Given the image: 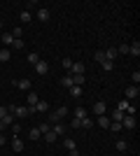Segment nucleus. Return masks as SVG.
Instances as JSON below:
<instances>
[{
	"label": "nucleus",
	"mask_w": 140,
	"mask_h": 156,
	"mask_svg": "<svg viewBox=\"0 0 140 156\" xmlns=\"http://www.w3.org/2000/svg\"><path fill=\"white\" fill-rule=\"evenodd\" d=\"M121 126L126 130H133L135 128V117H131V114H124V119H121Z\"/></svg>",
	"instance_id": "obj_1"
},
{
	"label": "nucleus",
	"mask_w": 140,
	"mask_h": 156,
	"mask_svg": "<svg viewBox=\"0 0 140 156\" xmlns=\"http://www.w3.org/2000/svg\"><path fill=\"white\" fill-rule=\"evenodd\" d=\"M140 96V89L135 84H131V86H126V100H135V98Z\"/></svg>",
	"instance_id": "obj_2"
},
{
	"label": "nucleus",
	"mask_w": 140,
	"mask_h": 156,
	"mask_svg": "<svg viewBox=\"0 0 140 156\" xmlns=\"http://www.w3.org/2000/svg\"><path fill=\"white\" fill-rule=\"evenodd\" d=\"M35 72H38V75H47V72H49V63L40 58L38 63H35Z\"/></svg>",
	"instance_id": "obj_3"
},
{
	"label": "nucleus",
	"mask_w": 140,
	"mask_h": 156,
	"mask_svg": "<svg viewBox=\"0 0 140 156\" xmlns=\"http://www.w3.org/2000/svg\"><path fill=\"white\" fill-rule=\"evenodd\" d=\"M38 19H40L42 23H47V21L52 19V12H49L47 7H40V9H38Z\"/></svg>",
	"instance_id": "obj_4"
},
{
	"label": "nucleus",
	"mask_w": 140,
	"mask_h": 156,
	"mask_svg": "<svg viewBox=\"0 0 140 156\" xmlns=\"http://www.w3.org/2000/svg\"><path fill=\"white\" fill-rule=\"evenodd\" d=\"M14 86H16V89H21V91H31V79H16V82H14Z\"/></svg>",
	"instance_id": "obj_5"
},
{
	"label": "nucleus",
	"mask_w": 140,
	"mask_h": 156,
	"mask_svg": "<svg viewBox=\"0 0 140 156\" xmlns=\"http://www.w3.org/2000/svg\"><path fill=\"white\" fill-rule=\"evenodd\" d=\"M93 112H96V117L105 114V112H107V107H105V100H98V103L93 105Z\"/></svg>",
	"instance_id": "obj_6"
},
{
	"label": "nucleus",
	"mask_w": 140,
	"mask_h": 156,
	"mask_svg": "<svg viewBox=\"0 0 140 156\" xmlns=\"http://www.w3.org/2000/svg\"><path fill=\"white\" fill-rule=\"evenodd\" d=\"M38 100H40V98H38V93H35V91H28V96H26L28 107H35V105H38Z\"/></svg>",
	"instance_id": "obj_7"
},
{
	"label": "nucleus",
	"mask_w": 140,
	"mask_h": 156,
	"mask_svg": "<svg viewBox=\"0 0 140 156\" xmlns=\"http://www.w3.org/2000/svg\"><path fill=\"white\" fill-rule=\"evenodd\" d=\"M52 130L54 133H56V135H63V133H66V124H63V121H59V124H52Z\"/></svg>",
	"instance_id": "obj_8"
},
{
	"label": "nucleus",
	"mask_w": 140,
	"mask_h": 156,
	"mask_svg": "<svg viewBox=\"0 0 140 156\" xmlns=\"http://www.w3.org/2000/svg\"><path fill=\"white\" fill-rule=\"evenodd\" d=\"M42 137H45V142H49V144H52V142H56V140H59V135H56V133H54L52 128L47 130V133H45V135H42Z\"/></svg>",
	"instance_id": "obj_9"
},
{
	"label": "nucleus",
	"mask_w": 140,
	"mask_h": 156,
	"mask_svg": "<svg viewBox=\"0 0 140 156\" xmlns=\"http://www.w3.org/2000/svg\"><path fill=\"white\" fill-rule=\"evenodd\" d=\"M70 75H84V63H73Z\"/></svg>",
	"instance_id": "obj_10"
},
{
	"label": "nucleus",
	"mask_w": 140,
	"mask_h": 156,
	"mask_svg": "<svg viewBox=\"0 0 140 156\" xmlns=\"http://www.w3.org/2000/svg\"><path fill=\"white\" fill-rule=\"evenodd\" d=\"M128 54L138 58V56H140V42H133V44H128Z\"/></svg>",
	"instance_id": "obj_11"
},
{
	"label": "nucleus",
	"mask_w": 140,
	"mask_h": 156,
	"mask_svg": "<svg viewBox=\"0 0 140 156\" xmlns=\"http://www.w3.org/2000/svg\"><path fill=\"white\" fill-rule=\"evenodd\" d=\"M105 58L114 63V58H117V47H110V49H105Z\"/></svg>",
	"instance_id": "obj_12"
},
{
	"label": "nucleus",
	"mask_w": 140,
	"mask_h": 156,
	"mask_svg": "<svg viewBox=\"0 0 140 156\" xmlns=\"http://www.w3.org/2000/svg\"><path fill=\"white\" fill-rule=\"evenodd\" d=\"M12 149L14 151H23V140H21V137H14L12 140Z\"/></svg>",
	"instance_id": "obj_13"
},
{
	"label": "nucleus",
	"mask_w": 140,
	"mask_h": 156,
	"mask_svg": "<svg viewBox=\"0 0 140 156\" xmlns=\"http://www.w3.org/2000/svg\"><path fill=\"white\" fill-rule=\"evenodd\" d=\"M63 144H66V149H68V151H73V149H77V142H75L73 137H66V140H63Z\"/></svg>",
	"instance_id": "obj_14"
},
{
	"label": "nucleus",
	"mask_w": 140,
	"mask_h": 156,
	"mask_svg": "<svg viewBox=\"0 0 140 156\" xmlns=\"http://www.w3.org/2000/svg\"><path fill=\"white\" fill-rule=\"evenodd\" d=\"M98 126H103V128H110V117H107V114H100V117H98Z\"/></svg>",
	"instance_id": "obj_15"
},
{
	"label": "nucleus",
	"mask_w": 140,
	"mask_h": 156,
	"mask_svg": "<svg viewBox=\"0 0 140 156\" xmlns=\"http://www.w3.org/2000/svg\"><path fill=\"white\" fill-rule=\"evenodd\" d=\"M28 137H31V140H40V137H42V133H40V130H38V126L28 130Z\"/></svg>",
	"instance_id": "obj_16"
},
{
	"label": "nucleus",
	"mask_w": 140,
	"mask_h": 156,
	"mask_svg": "<svg viewBox=\"0 0 140 156\" xmlns=\"http://www.w3.org/2000/svg\"><path fill=\"white\" fill-rule=\"evenodd\" d=\"M61 86H66V89H70V86H75V84H73V75H66V77L61 79Z\"/></svg>",
	"instance_id": "obj_17"
},
{
	"label": "nucleus",
	"mask_w": 140,
	"mask_h": 156,
	"mask_svg": "<svg viewBox=\"0 0 140 156\" xmlns=\"http://www.w3.org/2000/svg\"><path fill=\"white\" fill-rule=\"evenodd\" d=\"M31 19H33V14H31V9H23V12H21V23H28Z\"/></svg>",
	"instance_id": "obj_18"
},
{
	"label": "nucleus",
	"mask_w": 140,
	"mask_h": 156,
	"mask_svg": "<svg viewBox=\"0 0 140 156\" xmlns=\"http://www.w3.org/2000/svg\"><path fill=\"white\" fill-rule=\"evenodd\" d=\"M9 56H12V54H9V49H0V63H7V61H9Z\"/></svg>",
	"instance_id": "obj_19"
},
{
	"label": "nucleus",
	"mask_w": 140,
	"mask_h": 156,
	"mask_svg": "<svg viewBox=\"0 0 140 156\" xmlns=\"http://www.w3.org/2000/svg\"><path fill=\"white\" fill-rule=\"evenodd\" d=\"M49 110V105L45 103V100H38V105H35V112H47Z\"/></svg>",
	"instance_id": "obj_20"
},
{
	"label": "nucleus",
	"mask_w": 140,
	"mask_h": 156,
	"mask_svg": "<svg viewBox=\"0 0 140 156\" xmlns=\"http://www.w3.org/2000/svg\"><path fill=\"white\" fill-rule=\"evenodd\" d=\"M12 42H14V37H12V33H2V44H12Z\"/></svg>",
	"instance_id": "obj_21"
},
{
	"label": "nucleus",
	"mask_w": 140,
	"mask_h": 156,
	"mask_svg": "<svg viewBox=\"0 0 140 156\" xmlns=\"http://www.w3.org/2000/svg\"><path fill=\"white\" fill-rule=\"evenodd\" d=\"M26 61H28V63H38V61H40V56H38V54H35V51H31V54H28V56H26Z\"/></svg>",
	"instance_id": "obj_22"
},
{
	"label": "nucleus",
	"mask_w": 140,
	"mask_h": 156,
	"mask_svg": "<svg viewBox=\"0 0 140 156\" xmlns=\"http://www.w3.org/2000/svg\"><path fill=\"white\" fill-rule=\"evenodd\" d=\"M70 96H73V98H80L82 96V86H70Z\"/></svg>",
	"instance_id": "obj_23"
},
{
	"label": "nucleus",
	"mask_w": 140,
	"mask_h": 156,
	"mask_svg": "<svg viewBox=\"0 0 140 156\" xmlns=\"http://www.w3.org/2000/svg\"><path fill=\"white\" fill-rule=\"evenodd\" d=\"M121 128H124V126H121V121H110V130H114V133H119Z\"/></svg>",
	"instance_id": "obj_24"
},
{
	"label": "nucleus",
	"mask_w": 140,
	"mask_h": 156,
	"mask_svg": "<svg viewBox=\"0 0 140 156\" xmlns=\"http://www.w3.org/2000/svg\"><path fill=\"white\" fill-rule=\"evenodd\" d=\"M87 117V110H84V107H77V110H75V119H84Z\"/></svg>",
	"instance_id": "obj_25"
},
{
	"label": "nucleus",
	"mask_w": 140,
	"mask_h": 156,
	"mask_svg": "<svg viewBox=\"0 0 140 156\" xmlns=\"http://www.w3.org/2000/svg\"><path fill=\"white\" fill-rule=\"evenodd\" d=\"M126 149H128L126 140H117V151H126Z\"/></svg>",
	"instance_id": "obj_26"
},
{
	"label": "nucleus",
	"mask_w": 140,
	"mask_h": 156,
	"mask_svg": "<svg viewBox=\"0 0 140 156\" xmlns=\"http://www.w3.org/2000/svg\"><path fill=\"white\" fill-rule=\"evenodd\" d=\"M82 128H91V126H93V119H89V117H84V119H82Z\"/></svg>",
	"instance_id": "obj_27"
},
{
	"label": "nucleus",
	"mask_w": 140,
	"mask_h": 156,
	"mask_svg": "<svg viewBox=\"0 0 140 156\" xmlns=\"http://www.w3.org/2000/svg\"><path fill=\"white\" fill-rule=\"evenodd\" d=\"M128 105H131L128 100H119V105H117V110H119V112H126V110H128Z\"/></svg>",
	"instance_id": "obj_28"
},
{
	"label": "nucleus",
	"mask_w": 140,
	"mask_h": 156,
	"mask_svg": "<svg viewBox=\"0 0 140 156\" xmlns=\"http://www.w3.org/2000/svg\"><path fill=\"white\" fill-rule=\"evenodd\" d=\"M73 63H75L73 58H63V61H61V65H63L66 70H70V68H73Z\"/></svg>",
	"instance_id": "obj_29"
},
{
	"label": "nucleus",
	"mask_w": 140,
	"mask_h": 156,
	"mask_svg": "<svg viewBox=\"0 0 140 156\" xmlns=\"http://www.w3.org/2000/svg\"><path fill=\"white\" fill-rule=\"evenodd\" d=\"M110 119H114V121H121V119H124V112L114 110V112H112V117H110Z\"/></svg>",
	"instance_id": "obj_30"
},
{
	"label": "nucleus",
	"mask_w": 140,
	"mask_h": 156,
	"mask_svg": "<svg viewBox=\"0 0 140 156\" xmlns=\"http://www.w3.org/2000/svg\"><path fill=\"white\" fill-rule=\"evenodd\" d=\"M96 61H98V63L107 61V58H105V51H103V49H98V51H96Z\"/></svg>",
	"instance_id": "obj_31"
},
{
	"label": "nucleus",
	"mask_w": 140,
	"mask_h": 156,
	"mask_svg": "<svg viewBox=\"0 0 140 156\" xmlns=\"http://www.w3.org/2000/svg\"><path fill=\"white\" fill-rule=\"evenodd\" d=\"M49 128H52V126L47 124V121H42V124H40V126H38V130H40L42 135H45V133H47V130H49Z\"/></svg>",
	"instance_id": "obj_32"
},
{
	"label": "nucleus",
	"mask_w": 140,
	"mask_h": 156,
	"mask_svg": "<svg viewBox=\"0 0 140 156\" xmlns=\"http://www.w3.org/2000/svg\"><path fill=\"white\" fill-rule=\"evenodd\" d=\"M100 65H103V70H107V72H110V70L114 68V63H112V61H103Z\"/></svg>",
	"instance_id": "obj_33"
},
{
	"label": "nucleus",
	"mask_w": 140,
	"mask_h": 156,
	"mask_svg": "<svg viewBox=\"0 0 140 156\" xmlns=\"http://www.w3.org/2000/svg\"><path fill=\"white\" fill-rule=\"evenodd\" d=\"M56 114H59V119H63V117L68 114V107H63V105H61L59 110H56Z\"/></svg>",
	"instance_id": "obj_34"
},
{
	"label": "nucleus",
	"mask_w": 140,
	"mask_h": 156,
	"mask_svg": "<svg viewBox=\"0 0 140 156\" xmlns=\"http://www.w3.org/2000/svg\"><path fill=\"white\" fill-rule=\"evenodd\" d=\"M12 49H23V40H14V42H12Z\"/></svg>",
	"instance_id": "obj_35"
},
{
	"label": "nucleus",
	"mask_w": 140,
	"mask_h": 156,
	"mask_svg": "<svg viewBox=\"0 0 140 156\" xmlns=\"http://www.w3.org/2000/svg\"><path fill=\"white\" fill-rule=\"evenodd\" d=\"M117 54H128V44H119L117 47Z\"/></svg>",
	"instance_id": "obj_36"
},
{
	"label": "nucleus",
	"mask_w": 140,
	"mask_h": 156,
	"mask_svg": "<svg viewBox=\"0 0 140 156\" xmlns=\"http://www.w3.org/2000/svg\"><path fill=\"white\" fill-rule=\"evenodd\" d=\"M12 133H14V135H19V133H21V126L19 124H12Z\"/></svg>",
	"instance_id": "obj_37"
},
{
	"label": "nucleus",
	"mask_w": 140,
	"mask_h": 156,
	"mask_svg": "<svg viewBox=\"0 0 140 156\" xmlns=\"http://www.w3.org/2000/svg\"><path fill=\"white\" fill-rule=\"evenodd\" d=\"M7 114H9V112H7V107H2V105H0V119H5Z\"/></svg>",
	"instance_id": "obj_38"
},
{
	"label": "nucleus",
	"mask_w": 140,
	"mask_h": 156,
	"mask_svg": "<svg viewBox=\"0 0 140 156\" xmlns=\"http://www.w3.org/2000/svg\"><path fill=\"white\" fill-rule=\"evenodd\" d=\"M80 124H82V119H73V124H70V126H73V128H80Z\"/></svg>",
	"instance_id": "obj_39"
},
{
	"label": "nucleus",
	"mask_w": 140,
	"mask_h": 156,
	"mask_svg": "<svg viewBox=\"0 0 140 156\" xmlns=\"http://www.w3.org/2000/svg\"><path fill=\"white\" fill-rule=\"evenodd\" d=\"M133 82H135V86H138V82H140V72H138V70L133 72Z\"/></svg>",
	"instance_id": "obj_40"
},
{
	"label": "nucleus",
	"mask_w": 140,
	"mask_h": 156,
	"mask_svg": "<svg viewBox=\"0 0 140 156\" xmlns=\"http://www.w3.org/2000/svg\"><path fill=\"white\" fill-rule=\"evenodd\" d=\"M0 147H5V135L0 133Z\"/></svg>",
	"instance_id": "obj_41"
},
{
	"label": "nucleus",
	"mask_w": 140,
	"mask_h": 156,
	"mask_svg": "<svg viewBox=\"0 0 140 156\" xmlns=\"http://www.w3.org/2000/svg\"><path fill=\"white\" fill-rule=\"evenodd\" d=\"M2 28H5V23H2V21H0V30H2Z\"/></svg>",
	"instance_id": "obj_42"
},
{
	"label": "nucleus",
	"mask_w": 140,
	"mask_h": 156,
	"mask_svg": "<svg viewBox=\"0 0 140 156\" xmlns=\"http://www.w3.org/2000/svg\"><path fill=\"white\" fill-rule=\"evenodd\" d=\"M0 151H2V147H0Z\"/></svg>",
	"instance_id": "obj_43"
}]
</instances>
